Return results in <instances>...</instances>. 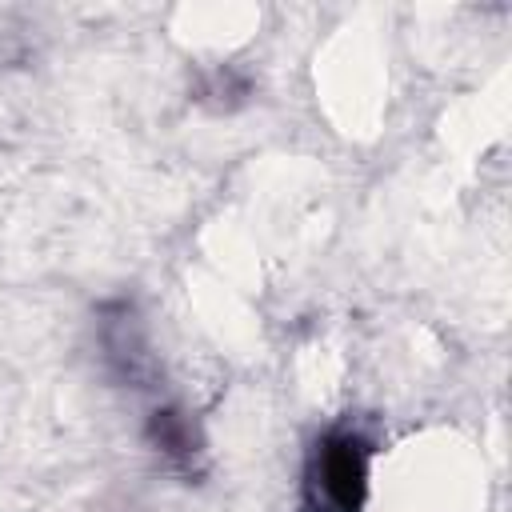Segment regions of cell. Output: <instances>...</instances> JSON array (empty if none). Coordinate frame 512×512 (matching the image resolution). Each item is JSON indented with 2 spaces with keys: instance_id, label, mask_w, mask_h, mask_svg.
Wrapping results in <instances>:
<instances>
[{
  "instance_id": "6da1fadb",
  "label": "cell",
  "mask_w": 512,
  "mask_h": 512,
  "mask_svg": "<svg viewBox=\"0 0 512 512\" xmlns=\"http://www.w3.org/2000/svg\"><path fill=\"white\" fill-rule=\"evenodd\" d=\"M380 512H468L480 492L472 452L448 436L408 440L372 476Z\"/></svg>"
}]
</instances>
